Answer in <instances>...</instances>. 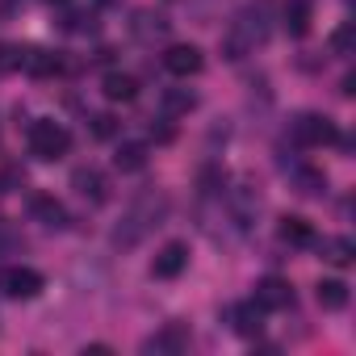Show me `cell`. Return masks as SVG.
<instances>
[{"mask_svg": "<svg viewBox=\"0 0 356 356\" xmlns=\"http://www.w3.org/2000/svg\"><path fill=\"white\" fill-rule=\"evenodd\" d=\"M293 181H298V189H302V193H310V197L327 189V176H323V172H314V168H298V172H293Z\"/></svg>", "mask_w": 356, "mask_h": 356, "instance_id": "cell-22", "label": "cell"}, {"mask_svg": "<svg viewBox=\"0 0 356 356\" xmlns=\"http://www.w3.org/2000/svg\"><path fill=\"white\" fill-rule=\"evenodd\" d=\"M88 122H92V138H113L118 134V118L113 113H92Z\"/></svg>", "mask_w": 356, "mask_h": 356, "instance_id": "cell-24", "label": "cell"}, {"mask_svg": "<svg viewBox=\"0 0 356 356\" xmlns=\"http://www.w3.org/2000/svg\"><path fill=\"white\" fill-rule=\"evenodd\" d=\"M97 5H113V0H97Z\"/></svg>", "mask_w": 356, "mask_h": 356, "instance_id": "cell-29", "label": "cell"}, {"mask_svg": "<svg viewBox=\"0 0 356 356\" xmlns=\"http://www.w3.org/2000/svg\"><path fill=\"white\" fill-rule=\"evenodd\" d=\"M289 134H293V143H298V147H323V143H339V130H335L327 118H318V113H298V118L289 122Z\"/></svg>", "mask_w": 356, "mask_h": 356, "instance_id": "cell-4", "label": "cell"}, {"mask_svg": "<svg viewBox=\"0 0 356 356\" xmlns=\"http://www.w3.org/2000/svg\"><path fill=\"white\" fill-rule=\"evenodd\" d=\"M30 210H34V218H38L42 227H55V231H63V227H67V210H63L55 197H34V202H30Z\"/></svg>", "mask_w": 356, "mask_h": 356, "instance_id": "cell-16", "label": "cell"}, {"mask_svg": "<svg viewBox=\"0 0 356 356\" xmlns=\"http://www.w3.org/2000/svg\"><path fill=\"white\" fill-rule=\"evenodd\" d=\"M264 314H268V310H264L256 298H252V302H235V306H227V323H231V331H235V335H248V339L264 331Z\"/></svg>", "mask_w": 356, "mask_h": 356, "instance_id": "cell-7", "label": "cell"}, {"mask_svg": "<svg viewBox=\"0 0 356 356\" xmlns=\"http://www.w3.org/2000/svg\"><path fill=\"white\" fill-rule=\"evenodd\" d=\"M163 34H168V22H163L159 13H138V17H134V38L155 42V38H163Z\"/></svg>", "mask_w": 356, "mask_h": 356, "instance_id": "cell-21", "label": "cell"}, {"mask_svg": "<svg viewBox=\"0 0 356 356\" xmlns=\"http://www.w3.org/2000/svg\"><path fill=\"white\" fill-rule=\"evenodd\" d=\"M277 235H281L289 248H310V243H314V227H310L306 218H298V214H285L281 227H277Z\"/></svg>", "mask_w": 356, "mask_h": 356, "instance_id": "cell-13", "label": "cell"}, {"mask_svg": "<svg viewBox=\"0 0 356 356\" xmlns=\"http://www.w3.org/2000/svg\"><path fill=\"white\" fill-rule=\"evenodd\" d=\"M17 248V235L9 231V227H0V256H5V252H13Z\"/></svg>", "mask_w": 356, "mask_h": 356, "instance_id": "cell-27", "label": "cell"}, {"mask_svg": "<svg viewBox=\"0 0 356 356\" xmlns=\"http://www.w3.org/2000/svg\"><path fill=\"white\" fill-rule=\"evenodd\" d=\"M72 189H76L88 206H105V202H109V176H105L101 168H92V163H88V168H76V172H72Z\"/></svg>", "mask_w": 356, "mask_h": 356, "instance_id": "cell-5", "label": "cell"}, {"mask_svg": "<svg viewBox=\"0 0 356 356\" xmlns=\"http://www.w3.org/2000/svg\"><path fill=\"white\" fill-rule=\"evenodd\" d=\"M47 5H67V0H47Z\"/></svg>", "mask_w": 356, "mask_h": 356, "instance_id": "cell-28", "label": "cell"}, {"mask_svg": "<svg viewBox=\"0 0 356 356\" xmlns=\"http://www.w3.org/2000/svg\"><path fill=\"white\" fill-rule=\"evenodd\" d=\"M281 22H285V34H289V38H306V34H310V22H314L310 0H285Z\"/></svg>", "mask_w": 356, "mask_h": 356, "instance_id": "cell-11", "label": "cell"}, {"mask_svg": "<svg viewBox=\"0 0 356 356\" xmlns=\"http://www.w3.org/2000/svg\"><path fill=\"white\" fill-rule=\"evenodd\" d=\"M101 88H105V97H109V101H134V97H138V80H134V76H126V72H105Z\"/></svg>", "mask_w": 356, "mask_h": 356, "instance_id": "cell-15", "label": "cell"}, {"mask_svg": "<svg viewBox=\"0 0 356 356\" xmlns=\"http://www.w3.org/2000/svg\"><path fill=\"white\" fill-rule=\"evenodd\" d=\"M17 67H26V51L22 47H0V72H17Z\"/></svg>", "mask_w": 356, "mask_h": 356, "instance_id": "cell-25", "label": "cell"}, {"mask_svg": "<svg viewBox=\"0 0 356 356\" xmlns=\"http://www.w3.org/2000/svg\"><path fill=\"white\" fill-rule=\"evenodd\" d=\"M0 293L13 298V302H30V298L42 293V273L38 268H26V264L0 268Z\"/></svg>", "mask_w": 356, "mask_h": 356, "instance_id": "cell-3", "label": "cell"}, {"mask_svg": "<svg viewBox=\"0 0 356 356\" xmlns=\"http://www.w3.org/2000/svg\"><path fill=\"white\" fill-rule=\"evenodd\" d=\"M163 214H168V197H163V193H143V197H134V202H130V210L122 214V222L113 227L109 243H113V248H122V252L138 248V243H143V239L163 222Z\"/></svg>", "mask_w": 356, "mask_h": 356, "instance_id": "cell-1", "label": "cell"}, {"mask_svg": "<svg viewBox=\"0 0 356 356\" xmlns=\"http://www.w3.org/2000/svg\"><path fill=\"white\" fill-rule=\"evenodd\" d=\"M256 302H260L264 310H289V306H293V289H289V281H281V277H264V281L256 285Z\"/></svg>", "mask_w": 356, "mask_h": 356, "instance_id": "cell-10", "label": "cell"}, {"mask_svg": "<svg viewBox=\"0 0 356 356\" xmlns=\"http://www.w3.org/2000/svg\"><path fill=\"white\" fill-rule=\"evenodd\" d=\"M163 67H168L176 80H189V76H197V72L206 67V59H202V51H197L193 42H176V47L163 51Z\"/></svg>", "mask_w": 356, "mask_h": 356, "instance_id": "cell-6", "label": "cell"}, {"mask_svg": "<svg viewBox=\"0 0 356 356\" xmlns=\"http://www.w3.org/2000/svg\"><path fill=\"white\" fill-rule=\"evenodd\" d=\"M314 293H318V306H323V310H343V306H348V285L335 281V277H331V281H318Z\"/></svg>", "mask_w": 356, "mask_h": 356, "instance_id": "cell-19", "label": "cell"}, {"mask_svg": "<svg viewBox=\"0 0 356 356\" xmlns=\"http://www.w3.org/2000/svg\"><path fill=\"white\" fill-rule=\"evenodd\" d=\"M227 206H231V218L248 231V227L256 222V214H260V193H256L248 181H239V185L227 193Z\"/></svg>", "mask_w": 356, "mask_h": 356, "instance_id": "cell-9", "label": "cell"}, {"mask_svg": "<svg viewBox=\"0 0 356 356\" xmlns=\"http://www.w3.org/2000/svg\"><path fill=\"white\" fill-rule=\"evenodd\" d=\"M26 143H30V155H34V159L55 163V159H63V155H67L72 134H67V126H59V122H51V118H38V122H30Z\"/></svg>", "mask_w": 356, "mask_h": 356, "instance_id": "cell-2", "label": "cell"}, {"mask_svg": "<svg viewBox=\"0 0 356 356\" xmlns=\"http://www.w3.org/2000/svg\"><path fill=\"white\" fill-rule=\"evenodd\" d=\"M159 105H163V113H168V118H181V113H189V109L197 105V97H193L189 88H163Z\"/></svg>", "mask_w": 356, "mask_h": 356, "instance_id": "cell-18", "label": "cell"}, {"mask_svg": "<svg viewBox=\"0 0 356 356\" xmlns=\"http://www.w3.org/2000/svg\"><path fill=\"white\" fill-rule=\"evenodd\" d=\"M318 252H323V260H331L335 268H343V264H352V256H356V248H352V239H323L318 243Z\"/></svg>", "mask_w": 356, "mask_h": 356, "instance_id": "cell-20", "label": "cell"}, {"mask_svg": "<svg viewBox=\"0 0 356 356\" xmlns=\"http://www.w3.org/2000/svg\"><path fill=\"white\" fill-rule=\"evenodd\" d=\"M67 30H76V34H84V30H92V13H67V22H63Z\"/></svg>", "mask_w": 356, "mask_h": 356, "instance_id": "cell-26", "label": "cell"}, {"mask_svg": "<svg viewBox=\"0 0 356 356\" xmlns=\"http://www.w3.org/2000/svg\"><path fill=\"white\" fill-rule=\"evenodd\" d=\"M113 163H118V172H143L147 168V143H122Z\"/></svg>", "mask_w": 356, "mask_h": 356, "instance_id": "cell-17", "label": "cell"}, {"mask_svg": "<svg viewBox=\"0 0 356 356\" xmlns=\"http://www.w3.org/2000/svg\"><path fill=\"white\" fill-rule=\"evenodd\" d=\"M189 268V248L185 243H163L159 252H155V260H151V273L159 277V281H176Z\"/></svg>", "mask_w": 356, "mask_h": 356, "instance_id": "cell-8", "label": "cell"}, {"mask_svg": "<svg viewBox=\"0 0 356 356\" xmlns=\"http://www.w3.org/2000/svg\"><path fill=\"white\" fill-rule=\"evenodd\" d=\"M185 343H189V335H185V327H163L159 335H151L147 343H143V352H155V356H176V352H185Z\"/></svg>", "mask_w": 356, "mask_h": 356, "instance_id": "cell-12", "label": "cell"}, {"mask_svg": "<svg viewBox=\"0 0 356 356\" xmlns=\"http://www.w3.org/2000/svg\"><path fill=\"white\" fill-rule=\"evenodd\" d=\"M352 47H356V30H352V22H343V26L331 34V51H335V55H352Z\"/></svg>", "mask_w": 356, "mask_h": 356, "instance_id": "cell-23", "label": "cell"}, {"mask_svg": "<svg viewBox=\"0 0 356 356\" xmlns=\"http://www.w3.org/2000/svg\"><path fill=\"white\" fill-rule=\"evenodd\" d=\"M26 72L38 76V80H47V76L63 72V59H59V51H26Z\"/></svg>", "mask_w": 356, "mask_h": 356, "instance_id": "cell-14", "label": "cell"}]
</instances>
